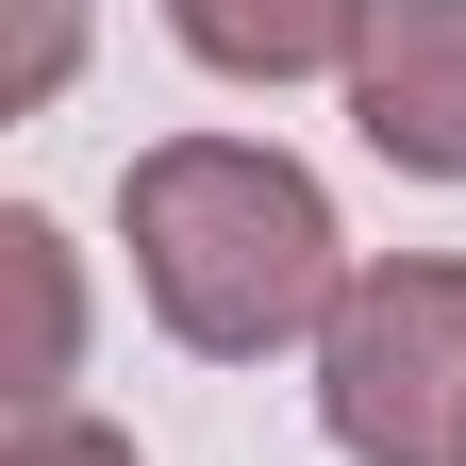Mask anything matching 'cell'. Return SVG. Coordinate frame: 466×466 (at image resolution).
<instances>
[{"mask_svg":"<svg viewBox=\"0 0 466 466\" xmlns=\"http://www.w3.org/2000/svg\"><path fill=\"white\" fill-rule=\"evenodd\" d=\"M116 233H134L150 317L184 333V350H217V367L300 350L350 300V233L317 200V167L300 150H250V134H167V150H134Z\"/></svg>","mask_w":466,"mask_h":466,"instance_id":"1","label":"cell"},{"mask_svg":"<svg viewBox=\"0 0 466 466\" xmlns=\"http://www.w3.org/2000/svg\"><path fill=\"white\" fill-rule=\"evenodd\" d=\"M317 433L350 466H450L466 450V250L350 267V300L317 333Z\"/></svg>","mask_w":466,"mask_h":466,"instance_id":"2","label":"cell"},{"mask_svg":"<svg viewBox=\"0 0 466 466\" xmlns=\"http://www.w3.org/2000/svg\"><path fill=\"white\" fill-rule=\"evenodd\" d=\"M350 116H367V150H383V167L466 184V0H367Z\"/></svg>","mask_w":466,"mask_h":466,"instance_id":"3","label":"cell"},{"mask_svg":"<svg viewBox=\"0 0 466 466\" xmlns=\"http://www.w3.org/2000/svg\"><path fill=\"white\" fill-rule=\"evenodd\" d=\"M167 34L217 84H317V67L367 50V0H167Z\"/></svg>","mask_w":466,"mask_h":466,"instance_id":"4","label":"cell"},{"mask_svg":"<svg viewBox=\"0 0 466 466\" xmlns=\"http://www.w3.org/2000/svg\"><path fill=\"white\" fill-rule=\"evenodd\" d=\"M0 283H17V417H67V367H84V267L34 200L0 217Z\"/></svg>","mask_w":466,"mask_h":466,"instance_id":"5","label":"cell"},{"mask_svg":"<svg viewBox=\"0 0 466 466\" xmlns=\"http://www.w3.org/2000/svg\"><path fill=\"white\" fill-rule=\"evenodd\" d=\"M67 67H84V0H17V67H0V116L67 100Z\"/></svg>","mask_w":466,"mask_h":466,"instance_id":"6","label":"cell"},{"mask_svg":"<svg viewBox=\"0 0 466 466\" xmlns=\"http://www.w3.org/2000/svg\"><path fill=\"white\" fill-rule=\"evenodd\" d=\"M0 466H134V433H100V417H17Z\"/></svg>","mask_w":466,"mask_h":466,"instance_id":"7","label":"cell"},{"mask_svg":"<svg viewBox=\"0 0 466 466\" xmlns=\"http://www.w3.org/2000/svg\"><path fill=\"white\" fill-rule=\"evenodd\" d=\"M450 466H466V450H450Z\"/></svg>","mask_w":466,"mask_h":466,"instance_id":"8","label":"cell"}]
</instances>
